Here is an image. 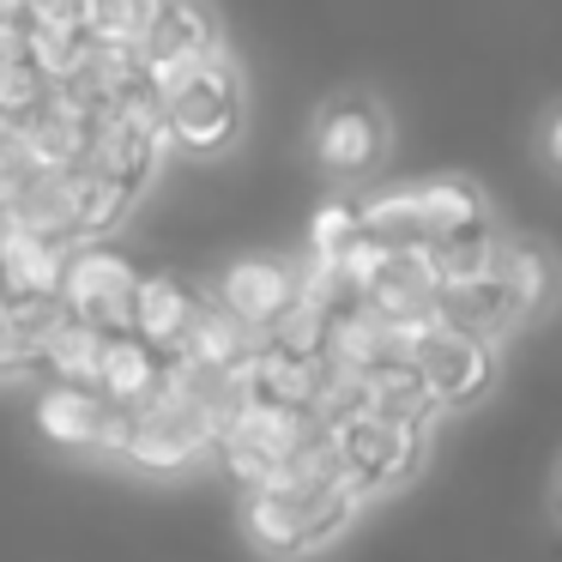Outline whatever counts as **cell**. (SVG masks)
<instances>
[{
    "mask_svg": "<svg viewBox=\"0 0 562 562\" xmlns=\"http://www.w3.org/2000/svg\"><path fill=\"white\" fill-rule=\"evenodd\" d=\"M357 508H363V496L345 477L315 484V490H248L243 526L255 538V550L291 562V557H308V550L333 544L357 520Z\"/></svg>",
    "mask_w": 562,
    "mask_h": 562,
    "instance_id": "cell-1",
    "label": "cell"
},
{
    "mask_svg": "<svg viewBox=\"0 0 562 562\" xmlns=\"http://www.w3.org/2000/svg\"><path fill=\"white\" fill-rule=\"evenodd\" d=\"M158 103H164V127H170L176 146L218 151L243 127V74H236V61L224 49L200 55V61L158 79Z\"/></svg>",
    "mask_w": 562,
    "mask_h": 562,
    "instance_id": "cell-2",
    "label": "cell"
},
{
    "mask_svg": "<svg viewBox=\"0 0 562 562\" xmlns=\"http://www.w3.org/2000/svg\"><path fill=\"white\" fill-rule=\"evenodd\" d=\"M134 291H139V272L127 255L91 243V248H74L67 255V272H61V303L74 321L98 327L103 339H122L127 333V308H134Z\"/></svg>",
    "mask_w": 562,
    "mask_h": 562,
    "instance_id": "cell-3",
    "label": "cell"
},
{
    "mask_svg": "<svg viewBox=\"0 0 562 562\" xmlns=\"http://www.w3.org/2000/svg\"><path fill=\"white\" fill-rule=\"evenodd\" d=\"M164 146H170V127H164V103H115L103 110V134H98V151H91V170H103L110 182H122L127 194L158 176L164 164Z\"/></svg>",
    "mask_w": 562,
    "mask_h": 562,
    "instance_id": "cell-4",
    "label": "cell"
},
{
    "mask_svg": "<svg viewBox=\"0 0 562 562\" xmlns=\"http://www.w3.org/2000/svg\"><path fill=\"white\" fill-rule=\"evenodd\" d=\"M333 448H339V477L357 496L400 484L424 460V436L400 424H381V417H351L345 429H333Z\"/></svg>",
    "mask_w": 562,
    "mask_h": 562,
    "instance_id": "cell-5",
    "label": "cell"
},
{
    "mask_svg": "<svg viewBox=\"0 0 562 562\" xmlns=\"http://www.w3.org/2000/svg\"><path fill=\"white\" fill-rule=\"evenodd\" d=\"M412 369L417 381L429 387L436 412H453V405H472L484 400V387L496 381V351L472 333H448V327H429L424 339L412 345Z\"/></svg>",
    "mask_w": 562,
    "mask_h": 562,
    "instance_id": "cell-6",
    "label": "cell"
},
{
    "mask_svg": "<svg viewBox=\"0 0 562 562\" xmlns=\"http://www.w3.org/2000/svg\"><path fill=\"white\" fill-rule=\"evenodd\" d=\"M387 151V115L369 91H339L327 110L315 115V158L333 176H363Z\"/></svg>",
    "mask_w": 562,
    "mask_h": 562,
    "instance_id": "cell-7",
    "label": "cell"
},
{
    "mask_svg": "<svg viewBox=\"0 0 562 562\" xmlns=\"http://www.w3.org/2000/svg\"><path fill=\"white\" fill-rule=\"evenodd\" d=\"M212 303H218L231 321H243L248 333H272V321L296 303V272L284 267V260H272V255H243V260L224 267Z\"/></svg>",
    "mask_w": 562,
    "mask_h": 562,
    "instance_id": "cell-8",
    "label": "cell"
},
{
    "mask_svg": "<svg viewBox=\"0 0 562 562\" xmlns=\"http://www.w3.org/2000/svg\"><path fill=\"white\" fill-rule=\"evenodd\" d=\"M37 429L61 448H115L127 441V405H110L91 387H49L37 400Z\"/></svg>",
    "mask_w": 562,
    "mask_h": 562,
    "instance_id": "cell-9",
    "label": "cell"
},
{
    "mask_svg": "<svg viewBox=\"0 0 562 562\" xmlns=\"http://www.w3.org/2000/svg\"><path fill=\"white\" fill-rule=\"evenodd\" d=\"M218 19L200 13V7H182V0H164L151 7V25L139 37V61L151 67V79L176 74V67L200 61V55H218Z\"/></svg>",
    "mask_w": 562,
    "mask_h": 562,
    "instance_id": "cell-10",
    "label": "cell"
},
{
    "mask_svg": "<svg viewBox=\"0 0 562 562\" xmlns=\"http://www.w3.org/2000/svg\"><path fill=\"white\" fill-rule=\"evenodd\" d=\"M194 308H200V296L188 291L176 272H139L134 308H127V333L146 339L151 351L176 357L182 339H188V327H194Z\"/></svg>",
    "mask_w": 562,
    "mask_h": 562,
    "instance_id": "cell-11",
    "label": "cell"
},
{
    "mask_svg": "<svg viewBox=\"0 0 562 562\" xmlns=\"http://www.w3.org/2000/svg\"><path fill=\"white\" fill-rule=\"evenodd\" d=\"M55 98V79L43 74L31 37L19 31V13L0 7V122H31Z\"/></svg>",
    "mask_w": 562,
    "mask_h": 562,
    "instance_id": "cell-12",
    "label": "cell"
},
{
    "mask_svg": "<svg viewBox=\"0 0 562 562\" xmlns=\"http://www.w3.org/2000/svg\"><path fill=\"white\" fill-rule=\"evenodd\" d=\"M61 272H67V248L37 243L25 231H13L0 243V296L7 303H49V296H61Z\"/></svg>",
    "mask_w": 562,
    "mask_h": 562,
    "instance_id": "cell-13",
    "label": "cell"
},
{
    "mask_svg": "<svg viewBox=\"0 0 562 562\" xmlns=\"http://www.w3.org/2000/svg\"><path fill=\"white\" fill-rule=\"evenodd\" d=\"M496 260H502V236H496V224H490V218H477V224H465V231H453V236L424 243V267H429V279H436V291H460V284L490 279Z\"/></svg>",
    "mask_w": 562,
    "mask_h": 562,
    "instance_id": "cell-14",
    "label": "cell"
},
{
    "mask_svg": "<svg viewBox=\"0 0 562 562\" xmlns=\"http://www.w3.org/2000/svg\"><path fill=\"white\" fill-rule=\"evenodd\" d=\"M436 327L448 333H472V339H502L508 327H520V308H514L508 284L490 272L477 284H460V291H441L436 296Z\"/></svg>",
    "mask_w": 562,
    "mask_h": 562,
    "instance_id": "cell-15",
    "label": "cell"
},
{
    "mask_svg": "<svg viewBox=\"0 0 562 562\" xmlns=\"http://www.w3.org/2000/svg\"><path fill=\"white\" fill-rule=\"evenodd\" d=\"M164 387V351H151L146 339L122 333V339H103V363L91 393H103L110 405H146Z\"/></svg>",
    "mask_w": 562,
    "mask_h": 562,
    "instance_id": "cell-16",
    "label": "cell"
},
{
    "mask_svg": "<svg viewBox=\"0 0 562 562\" xmlns=\"http://www.w3.org/2000/svg\"><path fill=\"white\" fill-rule=\"evenodd\" d=\"M357 381H363V417H381V424L417 429V436L436 424V400H429V387L417 381L412 363H387V369H375V375H357Z\"/></svg>",
    "mask_w": 562,
    "mask_h": 562,
    "instance_id": "cell-17",
    "label": "cell"
},
{
    "mask_svg": "<svg viewBox=\"0 0 562 562\" xmlns=\"http://www.w3.org/2000/svg\"><path fill=\"white\" fill-rule=\"evenodd\" d=\"M13 224L25 236H37V243H79V224H74V188H67V176H37V182L25 188V194L13 200Z\"/></svg>",
    "mask_w": 562,
    "mask_h": 562,
    "instance_id": "cell-18",
    "label": "cell"
},
{
    "mask_svg": "<svg viewBox=\"0 0 562 562\" xmlns=\"http://www.w3.org/2000/svg\"><path fill=\"white\" fill-rule=\"evenodd\" d=\"M417 212H424V243H436V236H453V231H465V224L490 218L477 182H465V176L417 182Z\"/></svg>",
    "mask_w": 562,
    "mask_h": 562,
    "instance_id": "cell-19",
    "label": "cell"
},
{
    "mask_svg": "<svg viewBox=\"0 0 562 562\" xmlns=\"http://www.w3.org/2000/svg\"><path fill=\"white\" fill-rule=\"evenodd\" d=\"M496 279L508 284L514 308H520V321H526L532 308H544L550 291H557V260H550V248H538V243H502Z\"/></svg>",
    "mask_w": 562,
    "mask_h": 562,
    "instance_id": "cell-20",
    "label": "cell"
},
{
    "mask_svg": "<svg viewBox=\"0 0 562 562\" xmlns=\"http://www.w3.org/2000/svg\"><path fill=\"white\" fill-rule=\"evenodd\" d=\"M98 363H103V333L67 315L61 327H55V339H49L43 375H55V387H91V381H98Z\"/></svg>",
    "mask_w": 562,
    "mask_h": 562,
    "instance_id": "cell-21",
    "label": "cell"
},
{
    "mask_svg": "<svg viewBox=\"0 0 562 562\" xmlns=\"http://www.w3.org/2000/svg\"><path fill=\"white\" fill-rule=\"evenodd\" d=\"M67 188H74V224H79V236L115 231V224L127 218V206H134V194H127L122 182H110L103 170H91V164L67 176Z\"/></svg>",
    "mask_w": 562,
    "mask_h": 562,
    "instance_id": "cell-22",
    "label": "cell"
},
{
    "mask_svg": "<svg viewBox=\"0 0 562 562\" xmlns=\"http://www.w3.org/2000/svg\"><path fill=\"white\" fill-rule=\"evenodd\" d=\"M146 25H151L146 0H91L86 7V37L103 43V49H139Z\"/></svg>",
    "mask_w": 562,
    "mask_h": 562,
    "instance_id": "cell-23",
    "label": "cell"
},
{
    "mask_svg": "<svg viewBox=\"0 0 562 562\" xmlns=\"http://www.w3.org/2000/svg\"><path fill=\"white\" fill-rule=\"evenodd\" d=\"M357 243H363V218H357V206L351 200H327V206L315 212V224H308V248H315L308 260H345Z\"/></svg>",
    "mask_w": 562,
    "mask_h": 562,
    "instance_id": "cell-24",
    "label": "cell"
},
{
    "mask_svg": "<svg viewBox=\"0 0 562 562\" xmlns=\"http://www.w3.org/2000/svg\"><path fill=\"white\" fill-rule=\"evenodd\" d=\"M37 158H31V139L19 122H0V200H19L31 182H37Z\"/></svg>",
    "mask_w": 562,
    "mask_h": 562,
    "instance_id": "cell-25",
    "label": "cell"
},
{
    "mask_svg": "<svg viewBox=\"0 0 562 562\" xmlns=\"http://www.w3.org/2000/svg\"><path fill=\"white\" fill-rule=\"evenodd\" d=\"M538 146H544V164H550V170H562V103L544 115V134H538Z\"/></svg>",
    "mask_w": 562,
    "mask_h": 562,
    "instance_id": "cell-26",
    "label": "cell"
}]
</instances>
